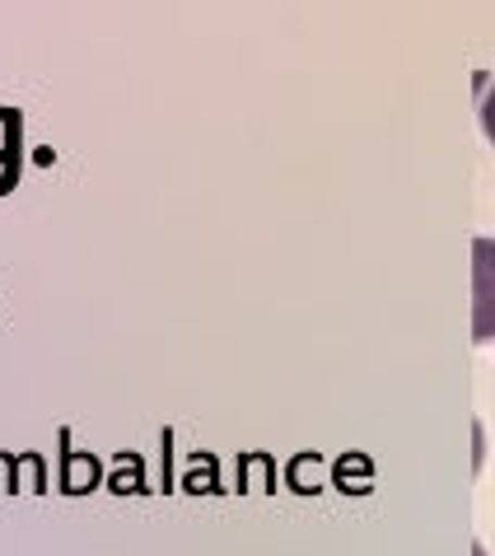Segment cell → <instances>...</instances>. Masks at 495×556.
Masks as SVG:
<instances>
[{"instance_id":"1","label":"cell","mask_w":495,"mask_h":556,"mask_svg":"<svg viewBox=\"0 0 495 556\" xmlns=\"http://www.w3.org/2000/svg\"><path fill=\"white\" fill-rule=\"evenodd\" d=\"M472 342H495V239L472 243Z\"/></svg>"},{"instance_id":"2","label":"cell","mask_w":495,"mask_h":556,"mask_svg":"<svg viewBox=\"0 0 495 556\" xmlns=\"http://www.w3.org/2000/svg\"><path fill=\"white\" fill-rule=\"evenodd\" d=\"M482 131L491 136V146H495V85H491V94L482 103Z\"/></svg>"}]
</instances>
